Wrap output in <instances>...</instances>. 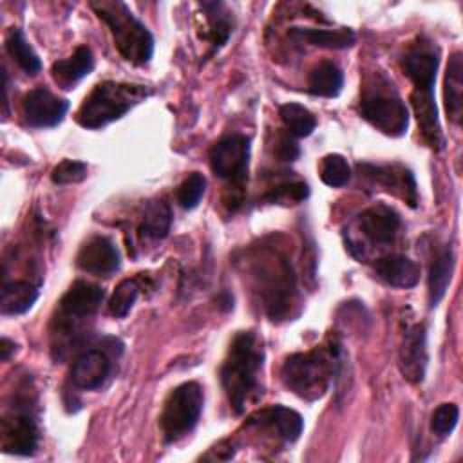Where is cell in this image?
I'll return each mask as SVG.
<instances>
[{
	"mask_svg": "<svg viewBox=\"0 0 463 463\" xmlns=\"http://www.w3.org/2000/svg\"><path fill=\"white\" fill-rule=\"evenodd\" d=\"M264 349L253 331H239L221 367V383L233 412H242L259 391Z\"/></svg>",
	"mask_w": 463,
	"mask_h": 463,
	"instance_id": "cell-1",
	"label": "cell"
},
{
	"mask_svg": "<svg viewBox=\"0 0 463 463\" xmlns=\"http://www.w3.org/2000/svg\"><path fill=\"white\" fill-rule=\"evenodd\" d=\"M255 291L271 320L286 318L291 313L297 295V280L286 255L262 248L251 266Z\"/></svg>",
	"mask_w": 463,
	"mask_h": 463,
	"instance_id": "cell-2",
	"label": "cell"
},
{
	"mask_svg": "<svg viewBox=\"0 0 463 463\" xmlns=\"http://www.w3.org/2000/svg\"><path fill=\"white\" fill-rule=\"evenodd\" d=\"M340 345L329 342L324 347H315L306 353L289 354L280 369L284 385L307 402L322 398L333 380L338 365Z\"/></svg>",
	"mask_w": 463,
	"mask_h": 463,
	"instance_id": "cell-3",
	"label": "cell"
},
{
	"mask_svg": "<svg viewBox=\"0 0 463 463\" xmlns=\"http://www.w3.org/2000/svg\"><path fill=\"white\" fill-rule=\"evenodd\" d=\"M90 7L110 29L114 45L127 61L134 65H145L150 61L154 54V38L146 25L139 22L127 7V4L118 0H99L90 2Z\"/></svg>",
	"mask_w": 463,
	"mask_h": 463,
	"instance_id": "cell-4",
	"label": "cell"
},
{
	"mask_svg": "<svg viewBox=\"0 0 463 463\" xmlns=\"http://www.w3.org/2000/svg\"><path fill=\"white\" fill-rule=\"evenodd\" d=\"M150 90L143 85L103 81L92 89L76 112V121L85 128H101L123 118L132 107L143 101Z\"/></svg>",
	"mask_w": 463,
	"mask_h": 463,
	"instance_id": "cell-5",
	"label": "cell"
},
{
	"mask_svg": "<svg viewBox=\"0 0 463 463\" xmlns=\"http://www.w3.org/2000/svg\"><path fill=\"white\" fill-rule=\"evenodd\" d=\"M204 394L197 382H184L170 391L159 416L166 443H175L194 430L203 412Z\"/></svg>",
	"mask_w": 463,
	"mask_h": 463,
	"instance_id": "cell-6",
	"label": "cell"
},
{
	"mask_svg": "<svg viewBox=\"0 0 463 463\" xmlns=\"http://www.w3.org/2000/svg\"><path fill=\"white\" fill-rule=\"evenodd\" d=\"M105 298L103 288L87 282V280H76L71 284V288L65 291V295L60 300L58 306V318L54 336H58L60 344L74 336L78 333V326L81 320L90 318L101 306Z\"/></svg>",
	"mask_w": 463,
	"mask_h": 463,
	"instance_id": "cell-7",
	"label": "cell"
},
{
	"mask_svg": "<svg viewBox=\"0 0 463 463\" xmlns=\"http://www.w3.org/2000/svg\"><path fill=\"white\" fill-rule=\"evenodd\" d=\"M210 166L217 177L228 183L230 190L241 192L248 181L250 139L242 134H230L221 137L210 148Z\"/></svg>",
	"mask_w": 463,
	"mask_h": 463,
	"instance_id": "cell-8",
	"label": "cell"
},
{
	"mask_svg": "<svg viewBox=\"0 0 463 463\" xmlns=\"http://www.w3.org/2000/svg\"><path fill=\"white\" fill-rule=\"evenodd\" d=\"M360 112L380 132L400 137L409 128V109L398 98L383 92H369L362 98Z\"/></svg>",
	"mask_w": 463,
	"mask_h": 463,
	"instance_id": "cell-9",
	"label": "cell"
},
{
	"mask_svg": "<svg viewBox=\"0 0 463 463\" xmlns=\"http://www.w3.org/2000/svg\"><path fill=\"white\" fill-rule=\"evenodd\" d=\"M2 449L14 456H33L38 449L40 430L29 411H13L2 420Z\"/></svg>",
	"mask_w": 463,
	"mask_h": 463,
	"instance_id": "cell-10",
	"label": "cell"
},
{
	"mask_svg": "<svg viewBox=\"0 0 463 463\" xmlns=\"http://www.w3.org/2000/svg\"><path fill=\"white\" fill-rule=\"evenodd\" d=\"M69 110V101L58 98L45 87L29 90L22 101L24 119L33 128H49L63 121Z\"/></svg>",
	"mask_w": 463,
	"mask_h": 463,
	"instance_id": "cell-11",
	"label": "cell"
},
{
	"mask_svg": "<svg viewBox=\"0 0 463 463\" xmlns=\"http://www.w3.org/2000/svg\"><path fill=\"white\" fill-rule=\"evenodd\" d=\"M429 362L427 353V333L423 324L409 326L403 333L400 354H398V365L403 378L411 383H421L425 378Z\"/></svg>",
	"mask_w": 463,
	"mask_h": 463,
	"instance_id": "cell-12",
	"label": "cell"
},
{
	"mask_svg": "<svg viewBox=\"0 0 463 463\" xmlns=\"http://www.w3.org/2000/svg\"><path fill=\"white\" fill-rule=\"evenodd\" d=\"M358 170L369 177L371 181L385 186V190L392 192L394 195L402 197L411 208L418 204V190L416 181L411 170L400 165H373V163H360Z\"/></svg>",
	"mask_w": 463,
	"mask_h": 463,
	"instance_id": "cell-13",
	"label": "cell"
},
{
	"mask_svg": "<svg viewBox=\"0 0 463 463\" xmlns=\"http://www.w3.org/2000/svg\"><path fill=\"white\" fill-rule=\"evenodd\" d=\"M246 425L266 429L275 438H279V439H282L286 443H293L302 434L304 420L293 409H288L284 405H271V407L260 409L255 414H251L248 418Z\"/></svg>",
	"mask_w": 463,
	"mask_h": 463,
	"instance_id": "cell-14",
	"label": "cell"
},
{
	"mask_svg": "<svg viewBox=\"0 0 463 463\" xmlns=\"http://www.w3.org/2000/svg\"><path fill=\"white\" fill-rule=\"evenodd\" d=\"M76 264L87 273L110 277L121 266V255L109 237L98 235L81 246L76 257Z\"/></svg>",
	"mask_w": 463,
	"mask_h": 463,
	"instance_id": "cell-15",
	"label": "cell"
},
{
	"mask_svg": "<svg viewBox=\"0 0 463 463\" xmlns=\"http://www.w3.org/2000/svg\"><path fill=\"white\" fill-rule=\"evenodd\" d=\"M110 360L101 349H87L71 367V382L74 387L83 391H96L105 385L110 376Z\"/></svg>",
	"mask_w": 463,
	"mask_h": 463,
	"instance_id": "cell-16",
	"label": "cell"
},
{
	"mask_svg": "<svg viewBox=\"0 0 463 463\" xmlns=\"http://www.w3.org/2000/svg\"><path fill=\"white\" fill-rule=\"evenodd\" d=\"M362 233L373 244H391L402 226V219L394 208L380 203L364 210L358 217Z\"/></svg>",
	"mask_w": 463,
	"mask_h": 463,
	"instance_id": "cell-17",
	"label": "cell"
},
{
	"mask_svg": "<svg viewBox=\"0 0 463 463\" xmlns=\"http://www.w3.org/2000/svg\"><path fill=\"white\" fill-rule=\"evenodd\" d=\"M411 103H412L414 116L418 119L425 143L434 150H441L443 134L438 119V109H436L432 89H412Z\"/></svg>",
	"mask_w": 463,
	"mask_h": 463,
	"instance_id": "cell-18",
	"label": "cell"
},
{
	"mask_svg": "<svg viewBox=\"0 0 463 463\" xmlns=\"http://www.w3.org/2000/svg\"><path fill=\"white\" fill-rule=\"evenodd\" d=\"M374 273L389 286L409 289L420 280V266L405 255H385L374 262Z\"/></svg>",
	"mask_w": 463,
	"mask_h": 463,
	"instance_id": "cell-19",
	"label": "cell"
},
{
	"mask_svg": "<svg viewBox=\"0 0 463 463\" xmlns=\"http://www.w3.org/2000/svg\"><path fill=\"white\" fill-rule=\"evenodd\" d=\"M94 69V56L87 45L76 47V51L63 60H58L51 67L52 80L65 90L72 89L81 78L90 74Z\"/></svg>",
	"mask_w": 463,
	"mask_h": 463,
	"instance_id": "cell-20",
	"label": "cell"
},
{
	"mask_svg": "<svg viewBox=\"0 0 463 463\" xmlns=\"http://www.w3.org/2000/svg\"><path fill=\"white\" fill-rule=\"evenodd\" d=\"M438 65H439L438 54L420 47L411 49L403 56V63H402L407 78L414 83V89H434Z\"/></svg>",
	"mask_w": 463,
	"mask_h": 463,
	"instance_id": "cell-21",
	"label": "cell"
},
{
	"mask_svg": "<svg viewBox=\"0 0 463 463\" xmlns=\"http://www.w3.org/2000/svg\"><path fill=\"white\" fill-rule=\"evenodd\" d=\"M445 109L450 121H461L463 110V54L454 52L449 60L447 72H445Z\"/></svg>",
	"mask_w": 463,
	"mask_h": 463,
	"instance_id": "cell-22",
	"label": "cell"
},
{
	"mask_svg": "<svg viewBox=\"0 0 463 463\" xmlns=\"http://www.w3.org/2000/svg\"><path fill=\"white\" fill-rule=\"evenodd\" d=\"M289 36L297 42H304L322 49H347L354 43V33L351 29L291 27Z\"/></svg>",
	"mask_w": 463,
	"mask_h": 463,
	"instance_id": "cell-23",
	"label": "cell"
},
{
	"mask_svg": "<svg viewBox=\"0 0 463 463\" xmlns=\"http://www.w3.org/2000/svg\"><path fill=\"white\" fill-rule=\"evenodd\" d=\"M452 271H454V253L450 248H443L430 264L429 269V280H427V288H429V306L434 307L439 304V300L445 297L450 279H452Z\"/></svg>",
	"mask_w": 463,
	"mask_h": 463,
	"instance_id": "cell-24",
	"label": "cell"
},
{
	"mask_svg": "<svg viewBox=\"0 0 463 463\" xmlns=\"http://www.w3.org/2000/svg\"><path fill=\"white\" fill-rule=\"evenodd\" d=\"M38 289L27 280H11L2 286L0 311L4 315H22L33 307Z\"/></svg>",
	"mask_w": 463,
	"mask_h": 463,
	"instance_id": "cell-25",
	"label": "cell"
},
{
	"mask_svg": "<svg viewBox=\"0 0 463 463\" xmlns=\"http://www.w3.org/2000/svg\"><path fill=\"white\" fill-rule=\"evenodd\" d=\"M172 224V212L170 206L161 201L154 199L145 204L141 222H139V235L143 239H165L170 232Z\"/></svg>",
	"mask_w": 463,
	"mask_h": 463,
	"instance_id": "cell-26",
	"label": "cell"
},
{
	"mask_svg": "<svg viewBox=\"0 0 463 463\" xmlns=\"http://www.w3.org/2000/svg\"><path fill=\"white\" fill-rule=\"evenodd\" d=\"M344 85V74L340 67L329 60L320 61L311 72L307 81V90L313 96L320 98H335L340 94Z\"/></svg>",
	"mask_w": 463,
	"mask_h": 463,
	"instance_id": "cell-27",
	"label": "cell"
},
{
	"mask_svg": "<svg viewBox=\"0 0 463 463\" xmlns=\"http://www.w3.org/2000/svg\"><path fill=\"white\" fill-rule=\"evenodd\" d=\"M5 49H7L9 56L16 61V65L24 72L34 76V74H38L42 71L40 56L31 47V43L27 42V38H25L22 29H18V27L9 29V33L5 34Z\"/></svg>",
	"mask_w": 463,
	"mask_h": 463,
	"instance_id": "cell-28",
	"label": "cell"
},
{
	"mask_svg": "<svg viewBox=\"0 0 463 463\" xmlns=\"http://www.w3.org/2000/svg\"><path fill=\"white\" fill-rule=\"evenodd\" d=\"M279 116L288 128V132L295 137H307L313 134L317 127V118L298 103H284L279 109Z\"/></svg>",
	"mask_w": 463,
	"mask_h": 463,
	"instance_id": "cell-29",
	"label": "cell"
},
{
	"mask_svg": "<svg viewBox=\"0 0 463 463\" xmlns=\"http://www.w3.org/2000/svg\"><path fill=\"white\" fill-rule=\"evenodd\" d=\"M203 7L208 11V40L212 43V51H219L232 34V20L226 11H222V4H203Z\"/></svg>",
	"mask_w": 463,
	"mask_h": 463,
	"instance_id": "cell-30",
	"label": "cell"
},
{
	"mask_svg": "<svg viewBox=\"0 0 463 463\" xmlns=\"http://www.w3.org/2000/svg\"><path fill=\"white\" fill-rule=\"evenodd\" d=\"M320 179L324 184L340 188L351 181V166L340 154H327L320 163Z\"/></svg>",
	"mask_w": 463,
	"mask_h": 463,
	"instance_id": "cell-31",
	"label": "cell"
},
{
	"mask_svg": "<svg viewBox=\"0 0 463 463\" xmlns=\"http://www.w3.org/2000/svg\"><path fill=\"white\" fill-rule=\"evenodd\" d=\"M137 295H139V286L136 279L121 280L109 300V311L118 318L127 317L128 311L134 307Z\"/></svg>",
	"mask_w": 463,
	"mask_h": 463,
	"instance_id": "cell-32",
	"label": "cell"
},
{
	"mask_svg": "<svg viewBox=\"0 0 463 463\" xmlns=\"http://www.w3.org/2000/svg\"><path fill=\"white\" fill-rule=\"evenodd\" d=\"M206 192V177L201 172L188 174L177 188V203L184 210H194L199 206Z\"/></svg>",
	"mask_w": 463,
	"mask_h": 463,
	"instance_id": "cell-33",
	"label": "cell"
},
{
	"mask_svg": "<svg viewBox=\"0 0 463 463\" xmlns=\"http://www.w3.org/2000/svg\"><path fill=\"white\" fill-rule=\"evenodd\" d=\"M307 195L309 188L304 181H288L273 186L264 199L269 203H300Z\"/></svg>",
	"mask_w": 463,
	"mask_h": 463,
	"instance_id": "cell-34",
	"label": "cell"
},
{
	"mask_svg": "<svg viewBox=\"0 0 463 463\" xmlns=\"http://www.w3.org/2000/svg\"><path fill=\"white\" fill-rule=\"evenodd\" d=\"M85 177H87V163L76 161V159H63L51 172V179L54 184H72V183L83 181Z\"/></svg>",
	"mask_w": 463,
	"mask_h": 463,
	"instance_id": "cell-35",
	"label": "cell"
},
{
	"mask_svg": "<svg viewBox=\"0 0 463 463\" xmlns=\"http://www.w3.org/2000/svg\"><path fill=\"white\" fill-rule=\"evenodd\" d=\"M458 420H459V409L456 403H441L438 405V409L432 412V421H430V427H432V432L439 438L443 436H449L456 425H458Z\"/></svg>",
	"mask_w": 463,
	"mask_h": 463,
	"instance_id": "cell-36",
	"label": "cell"
},
{
	"mask_svg": "<svg viewBox=\"0 0 463 463\" xmlns=\"http://www.w3.org/2000/svg\"><path fill=\"white\" fill-rule=\"evenodd\" d=\"M275 154L279 156L280 161H295L300 154V148L289 136H280L277 141Z\"/></svg>",
	"mask_w": 463,
	"mask_h": 463,
	"instance_id": "cell-37",
	"label": "cell"
},
{
	"mask_svg": "<svg viewBox=\"0 0 463 463\" xmlns=\"http://www.w3.org/2000/svg\"><path fill=\"white\" fill-rule=\"evenodd\" d=\"M14 342H11L9 338H2V344H0V356H2V360L4 362H7L9 360V356H11V353L14 351Z\"/></svg>",
	"mask_w": 463,
	"mask_h": 463,
	"instance_id": "cell-38",
	"label": "cell"
}]
</instances>
